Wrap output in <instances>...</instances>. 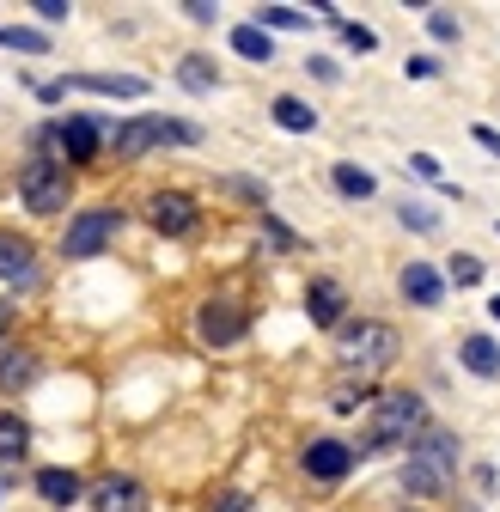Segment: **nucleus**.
Returning <instances> with one entry per match:
<instances>
[{"instance_id": "f257e3e1", "label": "nucleus", "mask_w": 500, "mask_h": 512, "mask_svg": "<svg viewBox=\"0 0 500 512\" xmlns=\"http://www.w3.org/2000/svg\"><path fill=\"white\" fill-rule=\"evenodd\" d=\"M458 464H464V445L452 427H427L415 445H409V464H403V488L433 500V494H446L458 482Z\"/></svg>"}, {"instance_id": "f03ea898", "label": "nucleus", "mask_w": 500, "mask_h": 512, "mask_svg": "<svg viewBox=\"0 0 500 512\" xmlns=\"http://www.w3.org/2000/svg\"><path fill=\"white\" fill-rule=\"evenodd\" d=\"M421 439V397L415 391H385L366 415V433H360V458H391V452H409Z\"/></svg>"}, {"instance_id": "7ed1b4c3", "label": "nucleus", "mask_w": 500, "mask_h": 512, "mask_svg": "<svg viewBox=\"0 0 500 512\" xmlns=\"http://www.w3.org/2000/svg\"><path fill=\"white\" fill-rule=\"evenodd\" d=\"M403 354V342H397V330L391 324H379V317H348V324L336 330V360L348 366V372H379V366H391Z\"/></svg>"}, {"instance_id": "20e7f679", "label": "nucleus", "mask_w": 500, "mask_h": 512, "mask_svg": "<svg viewBox=\"0 0 500 512\" xmlns=\"http://www.w3.org/2000/svg\"><path fill=\"white\" fill-rule=\"evenodd\" d=\"M19 196H25L31 214H61V208L74 202V177H68V165H61V159L37 153V159L19 165Z\"/></svg>"}, {"instance_id": "39448f33", "label": "nucleus", "mask_w": 500, "mask_h": 512, "mask_svg": "<svg viewBox=\"0 0 500 512\" xmlns=\"http://www.w3.org/2000/svg\"><path fill=\"white\" fill-rule=\"evenodd\" d=\"M196 141H202V128L165 122V116H135V122H122L116 135H110L116 159H141V153H153V147H196Z\"/></svg>"}, {"instance_id": "423d86ee", "label": "nucleus", "mask_w": 500, "mask_h": 512, "mask_svg": "<svg viewBox=\"0 0 500 512\" xmlns=\"http://www.w3.org/2000/svg\"><path fill=\"white\" fill-rule=\"evenodd\" d=\"M354 464H360V445H348V439H311L305 452H299V470L311 476V482H348L354 476Z\"/></svg>"}, {"instance_id": "0eeeda50", "label": "nucleus", "mask_w": 500, "mask_h": 512, "mask_svg": "<svg viewBox=\"0 0 500 512\" xmlns=\"http://www.w3.org/2000/svg\"><path fill=\"white\" fill-rule=\"evenodd\" d=\"M116 232H122V208H86L68 226V238H61V256H74V263H80V256H98Z\"/></svg>"}, {"instance_id": "6e6552de", "label": "nucleus", "mask_w": 500, "mask_h": 512, "mask_svg": "<svg viewBox=\"0 0 500 512\" xmlns=\"http://www.w3.org/2000/svg\"><path fill=\"white\" fill-rule=\"evenodd\" d=\"M196 330H202V342H208V348H232V342L244 336V305H238L232 293L208 299V305L196 311Z\"/></svg>"}, {"instance_id": "1a4fd4ad", "label": "nucleus", "mask_w": 500, "mask_h": 512, "mask_svg": "<svg viewBox=\"0 0 500 512\" xmlns=\"http://www.w3.org/2000/svg\"><path fill=\"white\" fill-rule=\"evenodd\" d=\"M397 293H403L415 311H440V305H446V275L433 269V263H421V256H409L403 275H397Z\"/></svg>"}, {"instance_id": "9d476101", "label": "nucleus", "mask_w": 500, "mask_h": 512, "mask_svg": "<svg viewBox=\"0 0 500 512\" xmlns=\"http://www.w3.org/2000/svg\"><path fill=\"white\" fill-rule=\"evenodd\" d=\"M305 317H311L318 330H342V324H348V287L330 281V275H318V281L305 287Z\"/></svg>"}, {"instance_id": "9b49d317", "label": "nucleus", "mask_w": 500, "mask_h": 512, "mask_svg": "<svg viewBox=\"0 0 500 512\" xmlns=\"http://www.w3.org/2000/svg\"><path fill=\"white\" fill-rule=\"evenodd\" d=\"M147 220H153V232H165V238H183V232H196V202L183 196V189H159V196L147 202Z\"/></svg>"}, {"instance_id": "f8f14e48", "label": "nucleus", "mask_w": 500, "mask_h": 512, "mask_svg": "<svg viewBox=\"0 0 500 512\" xmlns=\"http://www.w3.org/2000/svg\"><path fill=\"white\" fill-rule=\"evenodd\" d=\"M98 141H104V128L92 116H68V122H55V147L68 165H92L98 159Z\"/></svg>"}, {"instance_id": "ddd939ff", "label": "nucleus", "mask_w": 500, "mask_h": 512, "mask_svg": "<svg viewBox=\"0 0 500 512\" xmlns=\"http://www.w3.org/2000/svg\"><path fill=\"white\" fill-rule=\"evenodd\" d=\"M147 506L153 500H147V488L135 476H104L92 488V512H147Z\"/></svg>"}, {"instance_id": "4468645a", "label": "nucleus", "mask_w": 500, "mask_h": 512, "mask_svg": "<svg viewBox=\"0 0 500 512\" xmlns=\"http://www.w3.org/2000/svg\"><path fill=\"white\" fill-rule=\"evenodd\" d=\"M458 366H464L470 378L494 384V378H500V342H494V336H464V342H458Z\"/></svg>"}, {"instance_id": "2eb2a0df", "label": "nucleus", "mask_w": 500, "mask_h": 512, "mask_svg": "<svg viewBox=\"0 0 500 512\" xmlns=\"http://www.w3.org/2000/svg\"><path fill=\"white\" fill-rule=\"evenodd\" d=\"M37 275V244L19 232H0V281H31Z\"/></svg>"}, {"instance_id": "dca6fc26", "label": "nucleus", "mask_w": 500, "mask_h": 512, "mask_svg": "<svg viewBox=\"0 0 500 512\" xmlns=\"http://www.w3.org/2000/svg\"><path fill=\"white\" fill-rule=\"evenodd\" d=\"M61 92L68 86H80V92H104V98H141L147 92V80H135V74H80V80H55Z\"/></svg>"}, {"instance_id": "f3484780", "label": "nucleus", "mask_w": 500, "mask_h": 512, "mask_svg": "<svg viewBox=\"0 0 500 512\" xmlns=\"http://www.w3.org/2000/svg\"><path fill=\"white\" fill-rule=\"evenodd\" d=\"M31 378H37V354L31 348H7V354H0V397H19Z\"/></svg>"}, {"instance_id": "a211bd4d", "label": "nucleus", "mask_w": 500, "mask_h": 512, "mask_svg": "<svg viewBox=\"0 0 500 512\" xmlns=\"http://www.w3.org/2000/svg\"><path fill=\"white\" fill-rule=\"evenodd\" d=\"M269 116L287 128V135H311V128H318V110H311L305 98H293V92H281V98L269 104Z\"/></svg>"}, {"instance_id": "6ab92c4d", "label": "nucleus", "mask_w": 500, "mask_h": 512, "mask_svg": "<svg viewBox=\"0 0 500 512\" xmlns=\"http://www.w3.org/2000/svg\"><path fill=\"white\" fill-rule=\"evenodd\" d=\"M372 403H379V397H372L366 378H336V384H330V409H336V415H360V409H372Z\"/></svg>"}, {"instance_id": "aec40b11", "label": "nucleus", "mask_w": 500, "mask_h": 512, "mask_svg": "<svg viewBox=\"0 0 500 512\" xmlns=\"http://www.w3.org/2000/svg\"><path fill=\"white\" fill-rule=\"evenodd\" d=\"M37 494H43L49 506H74L86 488H80V476H74V470H37Z\"/></svg>"}, {"instance_id": "412c9836", "label": "nucleus", "mask_w": 500, "mask_h": 512, "mask_svg": "<svg viewBox=\"0 0 500 512\" xmlns=\"http://www.w3.org/2000/svg\"><path fill=\"white\" fill-rule=\"evenodd\" d=\"M330 183H336V196H348V202L379 196V177H372V171H360V165H336V171H330Z\"/></svg>"}, {"instance_id": "4be33fe9", "label": "nucleus", "mask_w": 500, "mask_h": 512, "mask_svg": "<svg viewBox=\"0 0 500 512\" xmlns=\"http://www.w3.org/2000/svg\"><path fill=\"white\" fill-rule=\"evenodd\" d=\"M31 452V427L13 415V409H0V458H7V464H19Z\"/></svg>"}, {"instance_id": "5701e85b", "label": "nucleus", "mask_w": 500, "mask_h": 512, "mask_svg": "<svg viewBox=\"0 0 500 512\" xmlns=\"http://www.w3.org/2000/svg\"><path fill=\"white\" fill-rule=\"evenodd\" d=\"M232 49H238L244 61H257V68H263V61H275V43H269L263 25H238V31H232Z\"/></svg>"}, {"instance_id": "b1692460", "label": "nucleus", "mask_w": 500, "mask_h": 512, "mask_svg": "<svg viewBox=\"0 0 500 512\" xmlns=\"http://www.w3.org/2000/svg\"><path fill=\"white\" fill-rule=\"evenodd\" d=\"M177 80L190 86V92H214V86H220V74L208 68V55H183V68H177Z\"/></svg>"}, {"instance_id": "393cba45", "label": "nucleus", "mask_w": 500, "mask_h": 512, "mask_svg": "<svg viewBox=\"0 0 500 512\" xmlns=\"http://www.w3.org/2000/svg\"><path fill=\"white\" fill-rule=\"evenodd\" d=\"M446 287H482V256L458 250L452 263H446Z\"/></svg>"}, {"instance_id": "a878e982", "label": "nucleus", "mask_w": 500, "mask_h": 512, "mask_svg": "<svg viewBox=\"0 0 500 512\" xmlns=\"http://www.w3.org/2000/svg\"><path fill=\"white\" fill-rule=\"evenodd\" d=\"M0 49H25V55H43L49 37L43 31H25V25H0Z\"/></svg>"}, {"instance_id": "bb28decb", "label": "nucleus", "mask_w": 500, "mask_h": 512, "mask_svg": "<svg viewBox=\"0 0 500 512\" xmlns=\"http://www.w3.org/2000/svg\"><path fill=\"white\" fill-rule=\"evenodd\" d=\"M257 25H263V31H299L305 13H299V7H257Z\"/></svg>"}, {"instance_id": "cd10ccee", "label": "nucleus", "mask_w": 500, "mask_h": 512, "mask_svg": "<svg viewBox=\"0 0 500 512\" xmlns=\"http://www.w3.org/2000/svg\"><path fill=\"white\" fill-rule=\"evenodd\" d=\"M397 220H403V226H415V232H433V226H440V214H427V208H415V202H403V208H397Z\"/></svg>"}, {"instance_id": "c85d7f7f", "label": "nucleus", "mask_w": 500, "mask_h": 512, "mask_svg": "<svg viewBox=\"0 0 500 512\" xmlns=\"http://www.w3.org/2000/svg\"><path fill=\"white\" fill-rule=\"evenodd\" d=\"M403 74H409V80H433V74H440V61H433V55H409Z\"/></svg>"}, {"instance_id": "c756f323", "label": "nucleus", "mask_w": 500, "mask_h": 512, "mask_svg": "<svg viewBox=\"0 0 500 512\" xmlns=\"http://www.w3.org/2000/svg\"><path fill=\"white\" fill-rule=\"evenodd\" d=\"M427 25H433V37H440V43H458V19L452 13H427Z\"/></svg>"}, {"instance_id": "7c9ffc66", "label": "nucleus", "mask_w": 500, "mask_h": 512, "mask_svg": "<svg viewBox=\"0 0 500 512\" xmlns=\"http://www.w3.org/2000/svg\"><path fill=\"white\" fill-rule=\"evenodd\" d=\"M37 19H49V25H61V19H68L74 7H68V0H37V7H31Z\"/></svg>"}, {"instance_id": "2f4dec72", "label": "nucleus", "mask_w": 500, "mask_h": 512, "mask_svg": "<svg viewBox=\"0 0 500 512\" xmlns=\"http://www.w3.org/2000/svg\"><path fill=\"white\" fill-rule=\"evenodd\" d=\"M342 37H348V49H360V55H366V49H379V37H372L366 25H342Z\"/></svg>"}, {"instance_id": "473e14b6", "label": "nucleus", "mask_w": 500, "mask_h": 512, "mask_svg": "<svg viewBox=\"0 0 500 512\" xmlns=\"http://www.w3.org/2000/svg\"><path fill=\"white\" fill-rule=\"evenodd\" d=\"M470 135H476V147H482V153H494V159H500V128H488V122H476V128H470Z\"/></svg>"}, {"instance_id": "72a5a7b5", "label": "nucleus", "mask_w": 500, "mask_h": 512, "mask_svg": "<svg viewBox=\"0 0 500 512\" xmlns=\"http://www.w3.org/2000/svg\"><path fill=\"white\" fill-rule=\"evenodd\" d=\"M183 13H190L196 25H214V19H220V7H208V0H190V7H183Z\"/></svg>"}, {"instance_id": "f704fd0d", "label": "nucleus", "mask_w": 500, "mask_h": 512, "mask_svg": "<svg viewBox=\"0 0 500 512\" xmlns=\"http://www.w3.org/2000/svg\"><path fill=\"white\" fill-rule=\"evenodd\" d=\"M409 165H415V177H440V159L433 153H409Z\"/></svg>"}, {"instance_id": "c9c22d12", "label": "nucleus", "mask_w": 500, "mask_h": 512, "mask_svg": "<svg viewBox=\"0 0 500 512\" xmlns=\"http://www.w3.org/2000/svg\"><path fill=\"white\" fill-rule=\"evenodd\" d=\"M214 512H250V494H238V488H232V494H220V506H214Z\"/></svg>"}, {"instance_id": "e433bc0d", "label": "nucleus", "mask_w": 500, "mask_h": 512, "mask_svg": "<svg viewBox=\"0 0 500 512\" xmlns=\"http://www.w3.org/2000/svg\"><path fill=\"white\" fill-rule=\"evenodd\" d=\"M305 68H311V74H318V80H342V74H336V61H324V55H311V61H305Z\"/></svg>"}, {"instance_id": "4c0bfd02", "label": "nucleus", "mask_w": 500, "mask_h": 512, "mask_svg": "<svg viewBox=\"0 0 500 512\" xmlns=\"http://www.w3.org/2000/svg\"><path fill=\"white\" fill-rule=\"evenodd\" d=\"M7 330H13V305L0 299V342H7Z\"/></svg>"}, {"instance_id": "58836bf2", "label": "nucleus", "mask_w": 500, "mask_h": 512, "mask_svg": "<svg viewBox=\"0 0 500 512\" xmlns=\"http://www.w3.org/2000/svg\"><path fill=\"white\" fill-rule=\"evenodd\" d=\"M488 317H494V324H500V293H488Z\"/></svg>"}, {"instance_id": "ea45409f", "label": "nucleus", "mask_w": 500, "mask_h": 512, "mask_svg": "<svg viewBox=\"0 0 500 512\" xmlns=\"http://www.w3.org/2000/svg\"><path fill=\"white\" fill-rule=\"evenodd\" d=\"M494 232H500V220H494Z\"/></svg>"}]
</instances>
